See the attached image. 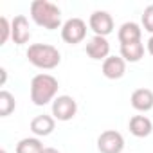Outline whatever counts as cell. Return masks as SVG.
Returning a JSON list of instances; mask_svg holds the SVG:
<instances>
[{
  "label": "cell",
  "instance_id": "3",
  "mask_svg": "<svg viewBox=\"0 0 153 153\" xmlns=\"http://www.w3.org/2000/svg\"><path fill=\"white\" fill-rule=\"evenodd\" d=\"M27 59L31 65L43 68V70H51L56 68L61 61V54L54 45L49 43H33L27 49Z\"/></svg>",
  "mask_w": 153,
  "mask_h": 153
},
{
  "label": "cell",
  "instance_id": "17",
  "mask_svg": "<svg viewBox=\"0 0 153 153\" xmlns=\"http://www.w3.org/2000/svg\"><path fill=\"white\" fill-rule=\"evenodd\" d=\"M15 108H16V103L13 94L7 90H2L0 92V117H7Z\"/></svg>",
  "mask_w": 153,
  "mask_h": 153
},
{
  "label": "cell",
  "instance_id": "6",
  "mask_svg": "<svg viewBox=\"0 0 153 153\" xmlns=\"http://www.w3.org/2000/svg\"><path fill=\"white\" fill-rule=\"evenodd\" d=\"M78 112V103L70 96H58L52 101V115L58 121H70Z\"/></svg>",
  "mask_w": 153,
  "mask_h": 153
},
{
  "label": "cell",
  "instance_id": "1",
  "mask_svg": "<svg viewBox=\"0 0 153 153\" xmlns=\"http://www.w3.org/2000/svg\"><path fill=\"white\" fill-rule=\"evenodd\" d=\"M31 18L34 20L36 25L47 29V31H54L63 27L61 25V9L49 2V0H34L31 4Z\"/></svg>",
  "mask_w": 153,
  "mask_h": 153
},
{
  "label": "cell",
  "instance_id": "7",
  "mask_svg": "<svg viewBox=\"0 0 153 153\" xmlns=\"http://www.w3.org/2000/svg\"><path fill=\"white\" fill-rule=\"evenodd\" d=\"M90 29L96 33V36H103L106 38L112 31H114V18L108 11H94L90 15L88 20Z\"/></svg>",
  "mask_w": 153,
  "mask_h": 153
},
{
  "label": "cell",
  "instance_id": "9",
  "mask_svg": "<svg viewBox=\"0 0 153 153\" xmlns=\"http://www.w3.org/2000/svg\"><path fill=\"white\" fill-rule=\"evenodd\" d=\"M87 54L88 58L99 61V59H106L108 54H110V43L106 38L103 36H92L88 42H87Z\"/></svg>",
  "mask_w": 153,
  "mask_h": 153
},
{
  "label": "cell",
  "instance_id": "4",
  "mask_svg": "<svg viewBox=\"0 0 153 153\" xmlns=\"http://www.w3.org/2000/svg\"><path fill=\"white\" fill-rule=\"evenodd\" d=\"M61 38L70 45L81 43L87 38V22L81 18H68L61 27Z\"/></svg>",
  "mask_w": 153,
  "mask_h": 153
},
{
  "label": "cell",
  "instance_id": "15",
  "mask_svg": "<svg viewBox=\"0 0 153 153\" xmlns=\"http://www.w3.org/2000/svg\"><path fill=\"white\" fill-rule=\"evenodd\" d=\"M142 56H144V45H142V42L121 45V58H123L124 61L137 63V61H140Z\"/></svg>",
  "mask_w": 153,
  "mask_h": 153
},
{
  "label": "cell",
  "instance_id": "16",
  "mask_svg": "<svg viewBox=\"0 0 153 153\" xmlns=\"http://www.w3.org/2000/svg\"><path fill=\"white\" fill-rule=\"evenodd\" d=\"M43 144L38 137H25L16 144V153H43Z\"/></svg>",
  "mask_w": 153,
  "mask_h": 153
},
{
  "label": "cell",
  "instance_id": "10",
  "mask_svg": "<svg viewBox=\"0 0 153 153\" xmlns=\"http://www.w3.org/2000/svg\"><path fill=\"white\" fill-rule=\"evenodd\" d=\"M126 72V61L121 56H108L103 61V76L108 79H121Z\"/></svg>",
  "mask_w": 153,
  "mask_h": 153
},
{
  "label": "cell",
  "instance_id": "5",
  "mask_svg": "<svg viewBox=\"0 0 153 153\" xmlns=\"http://www.w3.org/2000/svg\"><path fill=\"white\" fill-rule=\"evenodd\" d=\"M97 149L101 153H123L124 139L115 130H106L97 137Z\"/></svg>",
  "mask_w": 153,
  "mask_h": 153
},
{
  "label": "cell",
  "instance_id": "11",
  "mask_svg": "<svg viewBox=\"0 0 153 153\" xmlns=\"http://www.w3.org/2000/svg\"><path fill=\"white\" fill-rule=\"evenodd\" d=\"M56 128V119L52 115H36L33 121H31V131L36 135V137H47L54 131Z\"/></svg>",
  "mask_w": 153,
  "mask_h": 153
},
{
  "label": "cell",
  "instance_id": "20",
  "mask_svg": "<svg viewBox=\"0 0 153 153\" xmlns=\"http://www.w3.org/2000/svg\"><path fill=\"white\" fill-rule=\"evenodd\" d=\"M148 52L153 56V36H149V40H148Z\"/></svg>",
  "mask_w": 153,
  "mask_h": 153
},
{
  "label": "cell",
  "instance_id": "18",
  "mask_svg": "<svg viewBox=\"0 0 153 153\" xmlns=\"http://www.w3.org/2000/svg\"><path fill=\"white\" fill-rule=\"evenodd\" d=\"M11 38V24L6 16L0 18V45H4Z\"/></svg>",
  "mask_w": 153,
  "mask_h": 153
},
{
  "label": "cell",
  "instance_id": "14",
  "mask_svg": "<svg viewBox=\"0 0 153 153\" xmlns=\"http://www.w3.org/2000/svg\"><path fill=\"white\" fill-rule=\"evenodd\" d=\"M130 131L135 137H148L153 131V123L146 115H133L130 119Z\"/></svg>",
  "mask_w": 153,
  "mask_h": 153
},
{
  "label": "cell",
  "instance_id": "21",
  "mask_svg": "<svg viewBox=\"0 0 153 153\" xmlns=\"http://www.w3.org/2000/svg\"><path fill=\"white\" fill-rule=\"evenodd\" d=\"M43 153H59V151H58L56 148H45V149H43Z\"/></svg>",
  "mask_w": 153,
  "mask_h": 153
},
{
  "label": "cell",
  "instance_id": "2",
  "mask_svg": "<svg viewBox=\"0 0 153 153\" xmlns=\"http://www.w3.org/2000/svg\"><path fill=\"white\" fill-rule=\"evenodd\" d=\"M58 79L51 74H36L31 81V101L36 106H45L56 99L58 94Z\"/></svg>",
  "mask_w": 153,
  "mask_h": 153
},
{
  "label": "cell",
  "instance_id": "13",
  "mask_svg": "<svg viewBox=\"0 0 153 153\" xmlns=\"http://www.w3.org/2000/svg\"><path fill=\"white\" fill-rule=\"evenodd\" d=\"M131 106L137 112H149L153 108V90L149 88H137L131 94Z\"/></svg>",
  "mask_w": 153,
  "mask_h": 153
},
{
  "label": "cell",
  "instance_id": "8",
  "mask_svg": "<svg viewBox=\"0 0 153 153\" xmlns=\"http://www.w3.org/2000/svg\"><path fill=\"white\" fill-rule=\"evenodd\" d=\"M31 38V29H29V22L24 15H16L11 22V40L16 45H24L27 43Z\"/></svg>",
  "mask_w": 153,
  "mask_h": 153
},
{
  "label": "cell",
  "instance_id": "19",
  "mask_svg": "<svg viewBox=\"0 0 153 153\" xmlns=\"http://www.w3.org/2000/svg\"><path fill=\"white\" fill-rule=\"evenodd\" d=\"M142 25H144V29H146L148 33H151V36H153V4L144 9V13H142Z\"/></svg>",
  "mask_w": 153,
  "mask_h": 153
},
{
  "label": "cell",
  "instance_id": "22",
  "mask_svg": "<svg viewBox=\"0 0 153 153\" xmlns=\"http://www.w3.org/2000/svg\"><path fill=\"white\" fill-rule=\"evenodd\" d=\"M0 153H7V151H6V149H0Z\"/></svg>",
  "mask_w": 153,
  "mask_h": 153
},
{
  "label": "cell",
  "instance_id": "12",
  "mask_svg": "<svg viewBox=\"0 0 153 153\" xmlns=\"http://www.w3.org/2000/svg\"><path fill=\"white\" fill-rule=\"evenodd\" d=\"M117 38L121 42V45H126V43H135V42H142V29L139 24L135 22H126L121 25L119 33H117Z\"/></svg>",
  "mask_w": 153,
  "mask_h": 153
}]
</instances>
